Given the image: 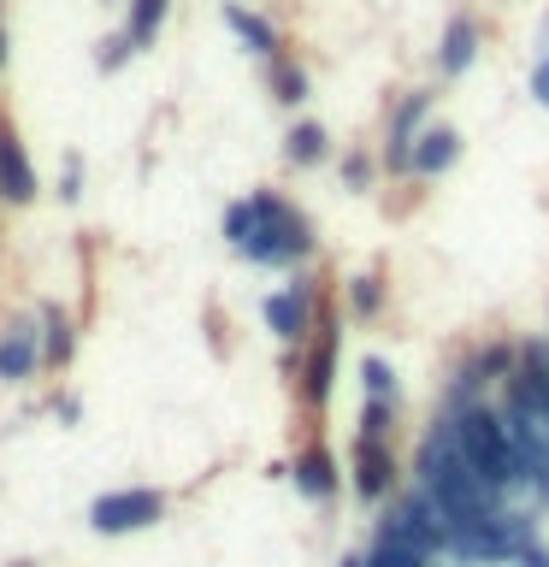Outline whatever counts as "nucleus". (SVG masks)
Wrapping results in <instances>:
<instances>
[{"mask_svg":"<svg viewBox=\"0 0 549 567\" xmlns=\"http://www.w3.org/2000/svg\"><path fill=\"white\" fill-rule=\"evenodd\" d=\"M35 361H42V337H35V326L24 319V326H12L7 337H0V379H30Z\"/></svg>","mask_w":549,"mask_h":567,"instance_id":"14","label":"nucleus"},{"mask_svg":"<svg viewBox=\"0 0 549 567\" xmlns=\"http://www.w3.org/2000/svg\"><path fill=\"white\" fill-rule=\"evenodd\" d=\"M538 53H549V7H543V18H538Z\"/></svg>","mask_w":549,"mask_h":567,"instance_id":"25","label":"nucleus"},{"mask_svg":"<svg viewBox=\"0 0 549 567\" xmlns=\"http://www.w3.org/2000/svg\"><path fill=\"white\" fill-rule=\"evenodd\" d=\"M319 308H325L319 284H313L308 272H296L290 284L266 290L260 319H266V331L278 337V349H308V343H313V331H319Z\"/></svg>","mask_w":549,"mask_h":567,"instance_id":"3","label":"nucleus"},{"mask_svg":"<svg viewBox=\"0 0 549 567\" xmlns=\"http://www.w3.org/2000/svg\"><path fill=\"white\" fill-rule=\"evenodd\" d=\"M12 567H30V561H12Z\"/></svg>","mask_w":549,"mask_h":567,"instance_id":"28","label":"nucleus"},{"mask_svg":"<svg viewBox=\"0 0 549 567\" xmlns=\"http://www.w3.org/2000/svg\"><path fill=\"white\" fill-rule=\"evenodd\" d=\"M526 95L549 113V53H538V60H531V71H526Z\"/></svg>","mask_w":549,"mask_h":567,"instance_id":"23","label":"nucleus"},{"mask_svg":"<svg viewBox=\"0 0 549 567\" xmlns=\"http://www.w3.org/2000/svg\"><path fill=\"white\" fill-rule=\"evenodd\" d=\"M478 48H485L478 18H473V12H455L449 24H443V35H437V53H432L437 78H467L473 60H478Z\"/></svg>","mask_w":549,"mask_h":567,"instance_id":"8","label":"nucleus"},{"mask_svg":"<svg viewBox=\"0 0 549 567\" xmlns=\"http://www.w3.org/2000/svg\"><path fill=\"white\" fill-rule=\"evenodd\" d=\"M336 567H366V549H349V556L336 561Z\"/></svg>","mask_w":549,"mask_h":567,"instance_id":"26","label":"nucleus"},{"mask_svg":"<svg viewBox=\"0 0 549 567\" xmlns=\"http://www.w3.org/2000/svg\"><path fill=\"white\" fill-rule=\"evenodd\" d=\"M71 349H77V337H71V319L48 301V308H42V361H48V367H65Z\"/></svg>","mask_w":549,"mask_h":567,"instance_id":"17","label":"nucleus"},{"mask_svg":"<svg viewBox=\"0 0 549 567\" xmlns=\"http://www.w3.org/2000/svg\"><path fill=\"white\" fill-rule=\"evenodd\" d=\"M379 154H366V148H349L343 154V166H336V177H343V189L349 195H372V184H379Z\"/></svg>","mask_w":549,"mask_h":567,"instance_id":"19","label":"nucleus"},{"mask_svg":"<svg viewBox=\"0 0 549 567\" xmlns=\"http://www.w3.org/2000/svg\"><path fill=\"white\" fill-rule=\"evenodd\" d=\"M166 12H172V0H131V42L136 48H154V35H159V24H166Z\"/></svg>","mask_w":549,"mask_h":567,"instance_id":"20","label":"nucleus"},{"mask_svg":"<svg viewBox=\"0 0 549 567\" xmlns=\"http://www.w3.org/2000/svg\"><path fill=\"white\" fill-rule=\"evenodd\" d=\"M283 159H290L296 172H313L331 159V131L319 118H296L290 131H283Z\"/></svg>","mask_w":549,"mask_h":567,"instance_id":"12","label":"nucleus"},{"mask_svg":"<svg viewBox=\"0 0 549 567\" xmlns=\"http://www.w3.org/2000/svg\"><path fill=\"white\" fill-rule=\"evenodd\" d=\"M361 402H396L402 408V379L384 354H361Z\"/></svg>","mask_w":549,"mask_h":567,"instance_id":"15","label":"nucleus"},{"mask_svg":"<svg viewBox=\"0 0 549 567\" xmlns=\"http://www.w3.org/2000/svg\"><path fill=\"white\" fill-rule=\"evenodd\" d=\"M343 308H349V319H361V326L384 319V308H390V278L379 272V266H366V272L343 278Z\"/></svg>","mask_w":549,"mask_h":567,"instance_id":"11","label":"nucleus"},{"mask_svg":"<svg viewBox=\"0 0 549 567\" xmlns=\"http://www.w3.org/2000/svg\"><path fill=\"white\" fill-rule=\"evenodd\" d=\"M0 195H7V202H30L35 195V172H30L24 148H18L12 124H0Z\"/></svg>","mask_w":549,"mask_h":567,"instance_id":"13","label":"nucleus"},{"mask_svg":"<svg viewBox=\"0 0 549 567\" xmlns=\"http://www.w3.org/2000/svg\"><path fill=\"white\" fill-rule=\"evenodd\" d=\"M443 420H449L455 450L473 467V478L503 503V496L520 485V455H514V432H508L503 402L485 396V402H467V408H443Z\"/></svg>","mask_w":549,"mask_h":567,"instance_id":"1","label":"nucleus"},{"mask_svg":"<svg viewBox=\"0 0 549 567\" xmlns=\"http://www.w3.org/2000/svg\"><path fill=\"white\" fill-rule=\"evenodd\" d=\"M396 402H361V414H354V437L366 443H396Z\"/></svg>","mask_w":549,"mask_h":567,"instance_id":"18","label":"nucleus"},{"mask_svg":"<svg viewBox=\"0 0 549 567\" xmlns=\"http://www.w3.org/2000/svg\"><path fill=\"white\" fill-rule=\"evenodd\" d=\"M219 230H225V243H230V248H242L248 237H255V207H248V195H242V202H230V207H225Z\"/></svg>","mask_w":549,"mask_h":567,"instance_id":"21","label":"nucleus"},{"mask_svg":"<svg viewBox=\"0 0 549 567\" xmlns=\"http://www.w3.org/2000/svg\"><path fill=\"white\" fill-rule=\"evenodd\" d=\"M336 349H343V331H336V301L319 308V331L313 343L301 349V372H296V396L308 414H325L331 390H336Z\"/></svg>","mask_w":549,"mask_h":567,"instance_id":"4","label":"nucleus"},{"mask_svg":"<svg viewBox=\"0 0 549 567\" xmlns=\"http://www.w3.org/2000/svg\"><path fill=\"white\" fill-rule=\"evenodd\" d=\"M131 53H136V42H131V30H113V35H106V42L95 48V65H101V71H118L124 60H131Z\"/></svg>","mask_w":549,"mask_h":567,"instance_id":"22","label":"nucleus"},{"mask_svg":"<svg viewBox=\"0 0 549 567\" xmlns=\"http://www.w3.org/2000/svg\"><path fill=\"white\" fill-rule=\"evenodd\" d=\"M225 24H230V35H237V42L248 48V53H255V60H266V65H272V60H283V42H278V30H272V18H260V12H248L242 7V0H225Z\"/></svg>","mask_w":549,"mask_h":567,"instance_id":"9","label":"nucleus"},{"mask_svg":"<svg viewBox=\"0 0 549 567\" xmlns=\"http://www.w3.org/2000/svg\"><path fill=\"white\" fill-rule=\"evenodd\" d=\"M60 195H65V202H77V195H83V166H77V154H65V172H60Z\"/></svg>","mask_w":549,"mask_h":567,"instance_id":"24","label":"nucleus"},{"mask_svg":"<svg viewBox=\"0 0 549 567\" xmlns=\"http://www.w3.org/2000/svg\"><path fill=\"white\" fill-rule=\"evenodd\" d=\"M266 83H272V101L278 106H301V101L313 95L308 71H301L296 60H272V65H266Z\"/></svg>","mask_w":549,"mask_h":567,"instance_id":"16","label":"nucleus"},{"mask_svg":"<svg viewBox=\"0 0 549 567\" xmlns=\"http://www.w3.org/2000/svg\"><path fill=\"white\" fill-rule=\"evenodd\" d=\"M283 478H290L296 496H308L313 508H331L336 496H343V461L331 455V443H325V437H308V443H301Z\"/></svg>","mask_w":549,"mask_h":567,"instance_id":"7","label":"nucleus"},{"mask_svg":"<svg viewBox=\"0 0 549 567\" xmlns=\"http://www.w3.org/2000/svg\"><path fill=\"white\" fill-rule=\"evenodd\" d=\"M0 65H7V30H0Z\"/></svg>","mask_w":549,"mask_h":567,"instance_id":"27","label":"nucleus"},{"mask_svg":"<svg viewBox=\"0 0 549 567\" xmlns=\"http://www.w3.org/2000/svg\"><path fill=\"white\" fill-rule=\"evenodd\" d=\"M460 148H467V142H460V131L455 124H425L419 131V142H414V177H443L460 159Z\"/></svg>","mask_w":549,"mask_h":567,"instance_id":"10","label":"nucleus"},{"mask_svg":"<svg viewBox=\"0 0 549 567\" xmlns=\"http://www.w3.org/2000/svg\"><path fill=\"white\" fill-rule=\"evenodd\" d=\"M402 485H407V478H402L396 443H366V437L349 443V491L361 496L366 508H384Z\"/></svg>","mask_w":549,"mask_h":567,"instance_id":"5","label":"nucleus"},{"mask_svg":"<svg viewBox=\"0 0 549 567\" xmlns=\"http://www.w3.org/2000/svg\"><path fill=\"white\" fill-rule=\"evenodd\" d=\"M159 514H166V496L154 485H131V491H106L89 503V526L101 532V538H124V532H142L154 526Z\"/></svg>","mask_w":549,"mask_h":567,"instance_id":"6","label":"nucleus"},{"mask_svg":"<svg viewBox=\"0 0 549 567\" xmlns=\"http://www.w3.org/2000/svg\"><path fill=\"white\" fill-rule=\"evenodd\" d=\"M248 207H255V237H248L237 255L255 266H272V272H301L319 255V230L296 202H283L278 189H248Z\"/></svg>","mask_w":549,"mask_h":567,"instance_id":"2","label":"nucleus"}]
</instances>
